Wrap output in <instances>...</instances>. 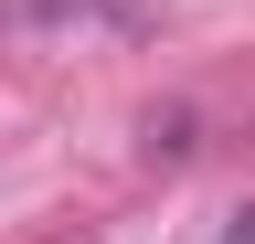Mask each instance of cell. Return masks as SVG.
<instances>
[{"instance_id": "1", "label": "cell", "mask_w": 255, "mask_h": 244, "mask_svg": "<svg viewBox=\"0 0 255 244\" xmlns=\"http://www.w3.org/2000/svg\"><path fill=\"white\" fill-rule=\"evenodd\" d=\"M223 244H255V202H245V212H234V223H223Z\"/></svg>"}]
</instances>
